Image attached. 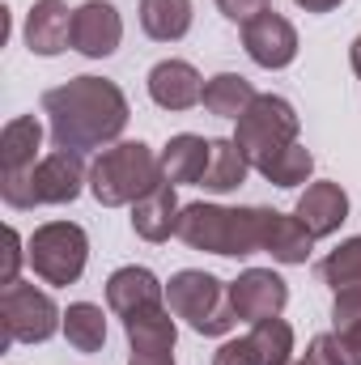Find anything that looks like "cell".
<instances>
[{
	"instance_id": "cell-1",
	"label": "cell",
	"mask_w": 361,
	"mask_h": 365,
	"mask_svg": "<svg viewBox=\"0 0 361 365\" xmlns=\"http://www.w3.org/2000/svg\"><path fill=\"white\" fill-rule=\"evenodd\" d=\"M43 115L51 123L56 149H102L128 128V98L106 77H73L43 93Z\"/></svg>"
},
{
	"instance_id": "cell-2",
	"label": "cell",
	"mask_w": 361,
	"mask_h": 365,
	"mask_svg": "<svg viewBox=\"0 0 361 365\" xmlns=\"http://www.w3.org/2000/svg\"><path fill=\"white\" fill-rule=\"evenodd\" d=\"M158 182H166L162 175V158L141 145V140H119L111 149L98 153V162L90 166V191L102 208H123L136 204L145 191H153Z\"/></svg>"
},
{
	"instance_id": "cell-3",
	"label": "cell",
	"mask_w": 361,
	"mask_h": 365,
	"mask_svg": "<svg viewBox=\"0 0 361 365\" xmlns=\"http://www.w3.org/2000/svg\"><path fill=\"white\" fill-rule=\"evenodd\" d=\"M179 238L191 251L208 255H255L260 251V208H221V204H183Z\"/></svg>"
},
{
	"instance_id": "cell-4",
	"label": "cell",
	"mask_w": 361,
	"mask_h": 365,
	"mask_svg": "<svg viewBox=\"0 0 361 365\" xmlns=\"http://www.w3.org/2000/svg\"><path fill=\"white\" fill-rule=\"evenodd\" d=\"M166 306L195 336H225L238 323V314L230 306V284L217 280L213 272H200V268H187V272L171 276Z\"/></svg>"
},
{
	"instance_id": "cell-5",
	"label": "cell",
	"mask_w": 361,
	"mask_h": 365,
	"mask_svg": "<svg viewBox=\"0 0 361 365\" xmlns=\"http://www.w3.org/2000/svg\"><path fill=\"white\" fill-rule=\"evenodd\" d=\"M60 327H64V314L56 310V302L43 289H34L26 280H13V284L0 289V349L43 344Z\"/></svg>"
},
{
	"instance_id": "cell-6",
	"label": "cell",
	"mask_w": 361,
	"mask_h": 365,
	"mask_svg": "<svg viewBox=\"0 0 361 365\" xmlns=\"http://www.w3.org/2000/svg\"><path fill=\"white\" fill-rule=\"evenodd\" d=\"M298 132H302L298 110H293L285 98H276V93H260V98L238 115L234 140H238V149L247 153V162L260 166V162H268L272 153L298 145Z\"/></svg>"
},
{
	"instance_id": "cell-7",
	"label": "cell",
	"mask_w": 361,
	"mask_h": 365,
	"mask_svg": "<svg viewBox=\"0 0 361 365\" xmlns=\"http://www.w3.org/2000/svg\"><path fill=\"white\" fill-rule=\"evenodd\" d=\"M26 255H30V268H34L39 280L77 284L81 272H86V259H90V238L73 221H47V225H39L30 234Z\"/></svg>"
},
{
	"instance_id": "cell-8",
	"label": "cell",
	"mask_w": 361,
	"mask_h": 365,
	"mask_svg": "<svg viewBox=\"0 0 361 365\" xmlns=\"http://www.w3.org/2000/svg\"><path fill=\"white\" fill-rule=\"evenodd\" d=\"M86 182H90V170L77 149H51L30 170V204L34 208L39 204H73Z\"/></svg>"
},
{
	"instance_id": "cell-9",
	"label": "cell",
	"mask_w": 361,
	"mask_h": 365,
	"mask_svg": "<svg viewBox=\"0 0 361 365\" xmlns=\"http://www.w3.org/2000/svg\"><path fill=\"white\" fill-rule=\"evenodd\" d=\"M289 302V284L272 268H247L230 284V306L243 323H264V319H276Z\"/></svg>"
},
{
	"instance_id": "cell-10",
	"label": "cell",
	"mask_w": 361,
	"mask_h": 365,
	"mask_svg": "<svg viewBox=\"0 0 361 365\" xmlns=\"http://www.w3.org/2000/svg\"><path fill=\"white\" fill-rule=\"evenodd\" d=\"M243 47L260 68H289L298 56V30L289 26V17L268 9L243 26Z\"/></svg>"
},
{
	"instance_id": "cell-11",
	"label": "cell",
	"mask_w": 361,
	"mask_h": 365,
	"mask_svg": "<svg viewBox=\"0 0 361 365\" xmlns=\"http://www.w3.org/2000/svg\"><path fill=\"white\" fill-rule=\"evenodd\" d=\"M123 38V17L111 0H86L73 13V47L90 60H102L119 47Z\"/></svg>"
},
{
	"instance_id": "cell-12",
	"label": "cell",
	"mask_w": 361,
	"mask_h": 365,
	"mask_svg": "<svg viewBox=\"0 0 361 365\" xmlns=\"http://www.w3.org/2000/svg\"><path fill=\"white\" fill-rule=\"evenodd\" d=\"M293 217L310 230V238H332L345 221H349V195L340 182H310L293 208Z\"/></svg>"
},
{
	"instance_id": "cell-13",
	"label": "cell",
	"mask_w": 361,
	"mask_h": 365,
	"mask_svg": "<svg viewBox=\"0 0 361 365\" xmlns=\"http://www.w3.org/2000/svg\"><path fill=\"white\" fill-rule=\"evenodd\" d=\"M106 306L119 314V319H132L141 310H153V306H166V284L149 268H119L106 280Z\"/></svg>"
},
{
	"instance_id": "cell-14",
	"label": "cell",
	"mask_w": 361,
	"mask_h": 365,
	"mask_svg": "<svg viewBox=\"0 0 361 365\" xmlns=\"http://www.w3.org/2000/svg\"><path fill=\"white\" fill-rule=\"evenodd\" d=\"M73 13L64 0H34L26 13V47L34 56H60L73 43Z\"/></svg>"
},
{
	"instance_id": "cell-15",
	"label": "cell",
	"mask_w": 361,
	"mask_h": 365,
	"mask_svg": "<svg viewBox=\"0 0 361 365\" xmlns=\"http://www.w3.org/2000/svg\"><path fill=\"white\" fill-rule=\"evenodd\" d=\"M310 247H315V238L298 217L260 208V251H268L276 264H306Z\"/></svg>"
},
{
	"instance_id": "cell-16",
	"label": "cell",
	"mask_w": 361,
	"mask_h": 365,
	"mask_svg": "<svg viewBox=\"0 0 361 365\" xmlns=\"http://www.w3.org/2000/svg\"><path fill=\"white\" fill-rule=\"evenodd\" d=\"M149 98L162 110H191L204 98V81L187 60H162L149 73Z\"/></svg>"
},
{
	"instance_id": "cell-17",
	"label": "cell",
	"mask_w": 361,
	"mask_h": 365,
	"mask_svg": "<svg viewBox=\"0 0 361 365\" xmlns=\"http://www.w3.org/2000/svg\"><path fill=\"white\" fill-rule=\"evenodd\" d=\"M179 195H175V182H158L153 191H145L136 204H132V230L145 238V242H166L171 234H179Z\"/></svg>"
},
{
	"instance_id": "cell-18",
	"label": "cell",
	"mask_w": 361,
	"mask_h": 365,
	"mask_svg": "<svg viewBox=\"0 0 361 365\" xmlns=\"http://www.w3.org/2000/svg\"><path fill=\"white\" fill-rule=\"evenodd\" d=\"M39 140H43V123L34 115L9 119L0 132V179L30 175L39 166Z\"/></svg>"
},
{
	"instance_id": "cell-19",
	"label": "cell",
	"mask_w": 361,
	"mask_h": 365,
	"mask_svg": "<svg viewBox=\"0 0 361 365\" xmlns=\"http://www.w3.org/2000/svg\"><path fill=\"white\" fill-rule=\"evenodd\" d=\"M208 153H213V140H204V136H191V132H183V136H171L166 140V149H162V175L166 182H200L204 179V166H208Z\"/></svg>"
},
{
	"instance_id": "cell-20",
	"label": "cell",
	"mask_w": 361,
	"mask_h": 365,
	"mask_svg": "<svg viewBox=\"0 0 361 365\" xmlns=\"http://www.w3.org/2000/svg\"><path fill=\"white\" fill-rule=\"evenodd\" d=\"M171 314H175L171 306H153V310H141V314L123 319V331H128L132 353H171L175 349V336H179V327H175Z\"/></svg>"
},
{
	"instance_id": "cell-21",
	"label": "cell",
	"mask_w": 361,
	"mask_h": 365,
	"mask_svg": "<svg viewBox=\"0 0 361 365\" xmlns=\"http://www.w3.org/2000/svg\"><path fill=\"white\" fill-rule=\"evenodd\" d=\"M247 170H251V162H247V153L238 149L234 136H230V140H213V153H208V166H204L200 187H208V191H217V195L238 191V187L247 182Z\"/></svg>"
},
{
	"instance_id": "cell-22",
	"label": "cell",
	"mask_w": 361,
	"mask_h": 365,
	"mask_svg": "<svg viewBox=\"0 0 361 365\" xmlns=\"http://www.w3.org/2000/svg\"><path fill=\"white\" fill-rule=\"evenodd\" d=\"M141 30L158 43H179L191 30V0H141Z\"/></svg>"
},
{
	"instance_id": "cell-23",
	"label": "cell",
	"mask_w": 361,
	"mask_h": 365,
	"mask_svg": "<svg viewBox=\"0 0 361 365\" xmlns=\"http://www.w3.org/2000/svg\"><path fill=\"white\" fill-rule=\"evenodd\" d=\"M260 93L251 90V81L247 77H238V73H217L213 81H204V110L208 115H221V119H238L251 102H255Z\"/></svg>"
},
{
	"instance_id": "cell-24",
	"label": "cell",
	"mask_w": 361,
	"mask_h": 365,
	"mask_svg": "<svg viewBox=\"0 0 361 365\" xmlns=\"http://www.w3.org/2000/svg\"><path fill=\"white\" fill-rule=\"evenodd\" d=\"M64 340L77 349V353H98L102 344H106V314H102V306H93V302H73L68 310H64Z\"/></svg>"
},
{
	"instance_id": "cell-25",
	"label": "cell",
	"mask_w": 361,
	"mask_h": 365,
	"mask_svg": "<svg viewBox=\"0 0 361 365\" xmlns=\"http://www.w3.org/2000/svg\"><path fill=\"white\" fill-rule=\"evenodd\" d=\"M332 336L345 344V353H349V361L361 365V289H345V293H336V302H332Z\"/></svg>"
},
{
	"instance_id": "cell-26",
	"label": "cell",
	"mask_w": 361,
	"mask_h": 365,
	"mask_svg": "<svg viewBox=\"0 0 361 365\" xmlns=\"http://www.w3.org/2000/svg\"><path fill=\"white\" fill-rule=\"evenodd\" d=\"M255 170H260L268 182H276V187H298V182L310 179L315 158H310V149H306V145H289V149L272 153L268 162H260Z\"/></svg>"
},
{
	"instance_id": "cell-27",
	"label": "cell",
	"mask_w": 361,
	"mask_h": 365,
	"mask_svg": "<svg viewBox=\"0 0 361 365\" xmlns=\"http://www.w3.org/2000/svg\"><path fill=\"white\" fill-rule=\"evenodd\" d=\"M251 340L260 349V365H293V327L280 314L251 323Z\"/></svg>"
},
{
	"instance_id": "cell-28",
	"label": "cell",
	"mask_w": 361,
	"mask_h": 365,
	"mask_svg": "<svg viewBox=\"0 0 361 365\" xmlns=\"http://www.w3.org/2000/svg\"><path fill=\"white\" fill-rule=\"evenodd\" d=\"M323 280L336 289V293H345V289H361V234L357 238H349V242H340L327 259H323Z\"/></svg>"
},
{
	"instance_id": "cell-29",
	"label": "cell",
	"mask_w": 361,
	"mask_h": 365,
	"mask_svg": "<svg viewBox=\"0 0 361 365\" xmlns=\"http://www.w3.org/2000/svg\"><path fill=\"white\" fill-rule=\"evenodd\" d=\"M302 365H353V361H349V353H345V344L336 336H315Z\"/></svg>"
},
{
	"instance_id": "cell-30",
	"label": "cell",
	"mask_w": 361,
	"mask_h": 365,
	"mask_svg": "<svg viewBox=\"0 0 361 365\" xmlns=\"http://www.w3.org/2000/svg\"><path fill=\"white\" fill-rule=\"evenodd\" d=\"M213 365H260V349L251 336H238V340H225L217 353H213Z\"/></svg>"
},
{
	"instance_id": "cell-31",
	"label": "cell",
	"mask_w": 361,
	"mask_h": 365,
	"mask_svg": "<svg viewBox=\"0 0 361 365\" xmlns=\"http://www.w3.org/2000/svg\"><path fill=\"white\" fill-rule=\"evenodd\" d=\"M21 259H30V255H21V238H17V230L4 225V264H0V284H13V280H17Z\"/></svg>"
},
{
	"instance_id": "cell-32",
	"label": "cell",
	"mask_w": 361,
	"mask_h": 365,
	"mask_svg": "<svg viewBox=\"0 0 361 365\" xmlns=\"http://www.w3.org/2000/svg\"><path fill=\"white\" fill-rule=\"evenodd\" d=\"M217 9L230 17V21H251V17H260V13H268L272 0H217Z\"/></svg>"
},
{
	"instance_id": "cell-33",
	"label": "cell",
	"mask_w": 361,
	"mask_h": 365,
	"mask_svg": "<svg viewBox=\"0 0 361 365\" xmlns=\"http://www.w3.org/2000/svg\"><path fill=\"white\" fill-rule=\"evenodd\" d=\"M128 365H175V353H132Z\"/></svg>"
},
{
	"instance_id": "cell-34",
	"label": "cell",
	"mask_w": 361,
	"mask_h": 365,
	"mask_svg": "<svg viewBox=\"0 0 361 365\" xmlns=\"http://www.w3.org/2000/svg\"><path fill=\"white\" fill-rule=\"evenodd\" d=\"M298 9H306V13H332V9H340L345 0H293Z\"/></svg>"
},
{
	"instance_id": "cell-35",
	"label": "cell",
	"mask_w": 361,
	"mask_h": 365,
	"mask_svg": "<svg viewBox=\"0 0 361 365\" xmlns=\"http://www.w3.org/2000/svg\"><path fill=\"white\" fill-rule=\"evenodd\" d=\"M349 60H353V73L361 77V34L353 38V51H349Z\"/></svg>"
}]
</instances>
